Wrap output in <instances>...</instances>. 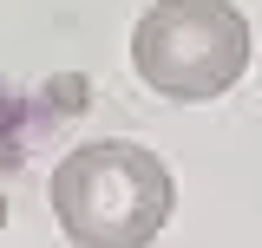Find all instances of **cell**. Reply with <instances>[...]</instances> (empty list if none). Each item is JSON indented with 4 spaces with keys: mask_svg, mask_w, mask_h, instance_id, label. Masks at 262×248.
Returning a JSON list of instances; mask_svg holds the SVG:
<instances>
[{
    "mask_svg": "<svg viewBox=\"0 0 262 248\" xmlns=\"http://www.w3.org/2000/svg\"><path fill=\"white\" fill-rule=\"evenodd\" d=\"M170 209H177L170 163L125 137L79 144L53 170V216L72 248H151Z\"/></svg>",
    "mask_w": 262,
    "mask_h": 248,
    "instance_id": "cell-1",
    "label": "cell"
},
{
    "mask_svg": "<svg viewBox=\"0 0 262 248\" xmlns=\"http://www.w3.org/2000/svg\"><path fill=\"white\" fill-rule=\"evenodd\" d=\"M131 65L170 105H210L249 72V20L236 0H151L131 27Z\"/></svg>",
    "mask_w": 262,
    "mask_h": 248,
    "instance_id": "cell-2",
    "label": "cell"
},
{
    "mask_svg": "<svg viewBox=\"0 0 262 248\" xmlns=\"http://www.w3.org/2000/svg\"><path fill=\"white\" fill-rule=\"evenodd\" d=\"M0 229H7V196H0Z\"/></svg>",
    "mask_w": 262,
    "mask_h": 248,
    "instance_id": "cell-3",
    "label": "cell"
}]
</instances>
